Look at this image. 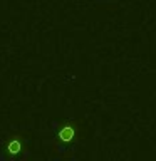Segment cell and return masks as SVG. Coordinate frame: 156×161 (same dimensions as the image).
I'll use <instances>...</instances> for the list:
<instances>
[{"instance_id": "1", "label": "cell", "mask_w": 156, "mask_h": 161, "mask_svg": "<svg viewBox=\"0 0 156 161\" xmlns=\"http://www.w3.org/2000/svg\"><path fill=\"white\" fill-rule=\"evenodd\" d=\"M54 134L57 141L62 146H72L77 136V129L72 121H65V123H55L54 124Z\"/></svg>"}, {"instance_id": "2", "label": "cell", "mask_w": 156, "mask_h": 161, "mask_svg": "<svg viewBox=\"0 0 156 161\" xmlns=\"http://www.w3.org/2000/svg\"><path fill=\"white\" fill-rule=\"evenodd\" d=\"M20 149H22V143H20L19 139H12V141L7 144V151H8L10 154H17Z\"/></svg>"}]
</instances>
